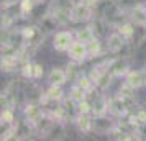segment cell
<instances>
[{
  "label": "cell",
  "instance_id": "obj_19",
  "mask_svg": "<svg viewBox=\"0 0 146 141\" xmlns=\"http://www.w3.org/2000/svg\"><path fill=\"white\" fill-rule=\"evenodd\" d=\"M69 97H71L72 100H76L77 103H79V102H82V100H86V99H87V92H86V90H84L82 87H79V85L76 84V85L71 89V92H69Z\"/></svg>",
  "mask_w": 146,
  "mask_h": 141
},
{
  "label": "cell",
  "instance_id": "obj_7",
  "mask_svg": "<svg viewBox=\"0 0 146 141\" xmlns=\"http://www.w3.org/2000/svg\"><path fill=\"white\" fill-rule=\"evenodd\" d=\"M115 121L108 120L105 115H100V117H95L94 118V130L97 131V133H102V134H108L112 131L113 128H115Z\"/></svg>",
  "mask_w": 146,
  "mask_h": 141
},
{
  "label": "cell",
  "instance_id": "obj_9",
  "mask_svg": "<svg viewBox=\"0 0 146 141\" xmlns=\"http://www.w3.org/2000/svg\"><path fill=\"white\" fill-rule=\"evenodd\" d=\"M74 123L77 125L80 133H90L94 130V120L90 117V113H79Z\"/></svg>",
  "mask_w": 146,
  "mask_h": 141
},
{
  "label": "cell",
  "instance_id": "obj_8",
  "mask_svg": "<svg viewBox=\"0 0 146 141\" xmlns=\"http://www.w3.org/2000/svg\"><path fill=\"white\" fill-rule=\"evenodd\" d=\"M67 81V74L64 69L61 67H53L51 72L48 74V82L49 85H64Z\"/></svg>",
  "mask_w": 146,
  "mask_h": 141
},
{
  "label": "cell",
  "instance_id": "obj_17",
  "mask_svg": "<svg viewBox=\"0 0 146 141\" xmlns=\"http://www.w3.org/2000/svg\"><path fill=\"white\" fill-rule=\"evenodd\" d=\"M135 90L136 89L133 87L130 82H123L118 89V95L120 97H123L125 100H133V97H135Z\"/></svg>",
  "mask_w": 146,
  "mask_h": 141
},
{
  "label": "cell",
  "instance_id": "obj_11",
  "mask_svg": "<svg viewBox=\"0 0 146 141\" xmlns=\"http://www.w3.org/2000/svg\"><path fill=\"white\" fill-rule=\"evenodd\" d=\"M126 82H130L135 89H139L141 85H145L143 71H130V72L126 74Z\"/></svg>",
  "mask_w": 146,
  "mask_h": 141
},
{
  "label": "cell",
  "instance_id": "obj_13",
  "mask_svg": "<svg viewBox=\"0 0 146 141\" xmlns=\"http://www.w3.org/2000/svg\"><path fill=\"white\" fill-rule=\"evenodd\" d=\"M66 74H67V79L69 81H77L80 75H82V71L79 69V61H72L66 66Z\"/></svg>",
  "mask_w": 146,
  "mask_h": 141
},
{
  "label": "cell",
  "instance_id": "obj_16",
  "mask_svg": "<svg viewBox=\"0 0 146 141\" xmlns=\"http://www.w3.org/2000/svg\"><path fill=\"white\" fill-rule=\"evenodd\" d=\"M44 97L51 102H61L62 100V89H61V85H51L46 90Z\"/></svg>",
  "mask_w": 146,
  "mask_h": 141
},
{
  "label": "cell",
  "instance_id": "obj_26",
  "mask_svg": "<svg viewBox=\"0 0 146 141\" xmlns=\"http://www.w3.org/2000/svg\"><path fill=\"white\" fill-rule=\"evenodd\" d=\"M35 3H41V2H43V0H33Z\"/></svg>",
  "mask_w": 146,
  "mask_h": 141
},
{
  "label": "cell",
  "instance_id": "obj_28",
  "mask_svg": "<svg viewBox=\"0 0 146 141\" xmlns=\"http://www.w3.org/2000/svg\"><path fill=\"white\" fill-rule=\"evenodd\" d=\"M145 26H146V25H145Z\"/></svg>",
  "mask_w": 146,
  "mask_h": 141
},
{
  "label": "cell",
  "instance_id": "obj_1",
  "mask_svg": "<svg viewBox=\"0 0 146 141\" xmlns=\"http://www.w3.org/2000/svg\"><path fill=\"white\" fill-rule=\"evenodd\" d=\"M67 53H69V58H71L72 61H79V62H82V61H86L87 58H89L87 44L82 43V41H79V40L72 41V44L69 46Z\"/></svg>",
  "mask_w": 146,
  "mask_h": 141
},
{
  "label": "cell",
  "instance_id": "obj_10",
  "mask_svg": "<svg viewBox=\"0 0 146 141\" xmlns=\"http://www.w3.org/2000/svg\"><path fill=\"white\" fill-rule=\"evenodd\" d=\"M117 31H118L126 41H130V40H133V36L136 33V23L133 25L131 21H125V23H121L120 26H117Z\"/></svg>",
  "mask_w": 146,
  "mask_h": 141
},
{
  "label": "cell",
  "instance_id": "obj_24",
  "mask_svg": "<svg viewBox=\"0 0 146 141\" xmlns=\"http://www.w3.org/2000/svg\"><path fill=\"white\" fill-rule=\"evenodd\" d=\"M43 66L41 64H35V71H33V79L35 81H38V79H41L43 77Z\"/></svg>",
  "mask_w": 146,
  "mask_h": 141
},
{
  "label": "cell",
  "instance_id": "obj_25",
  "mask_svg": "<svg viewBox=\"0 0 146 141\" xmlns=\"http://www.w3.org/2000/svg\"><path fill=\"white\" fill-rule=\"evenodd\" d=\"M80 2H84L86 5H89V7H97V3H99V0H80Z\"/></svg>",
  "mask_w": 146,
  "mask_h": 141
},
{
  "label": "cell",
  "instance_id": "obj_18",
  "mask_svg": "<svg viewBox=\"0 0 146 141\" xmlns=\"http://www.w3.org/2000/svg\"><path fill=\"white\" fill-rule=\"evenodd\" d=\"M95 38V33H94L92 26H87V28H82V30H77V33H76V40L82 41V43H89L90 40Z\"/></svg>",
  "mask_w": 146,
  "mask_h": 141
},
{
  "label": "cell",
  "instance_id": "obj_2",
  "mask_svg": "<svg viewBox=\"0 0 146 141\" xmlns=\"http://www.w3.org/2000/svg\"><path fill=\"white\" fill-rule=\"evenodd\" d=\"M130 64H128V59L126 56H121V58H115L112 59L110 66H108V71L113 77H121V75H126L130 71Z\"/></svg>",
  "mask_w": 146,
  "mask_h": 141
},
{
  "label": "cell",
  "instance_id": "obj_5",
  "mask_svg": "<svg viewBox=\"0 0 146 141\" xmlns=\"http://www.w3.org/2000/svg\"><path fill=\"white\" fill-rule=\"evenodd\" d=\"M94 15V7H89L84 2H80L72 8V21H89Z\"/></svg>",
  "mask_w": 146,
  "mask_h": 141
},
{
  "label": "cell",
  "instance_id": "obj_12",
  "mask_svg": "<svg viewBox=\"0 0 146 141\" xmlns=\"http://www.w3.org/2000/svg\"><path fill=\"white\" fill-rule=\"evenodd\" d=\"M108 26H110V25L107 23V20L105 18H100V17H97V18L94 20V23H92V30H94V33H95L97 38L105 36L107 34V28Z\"/></svg>",
  "mask_w": 146,
  "mask_h": 141
},
{
  "label": "cell",
  "instance_id": "obj_27",
  "mask_svg": "<svg viewBox=\"0 0 146 141\" xmlns=\"http://www.w3.org/2000/svg\"><path fill=\"white\" fill-rule=\"evenodd\" d=\"M143 10H145V13H146V5H145V7H143Z\"/></svg>",
  "mask_w": 146,
  "mask_h": 141
},
{
  "label": "cell",
  "instance_id": "obj_6",
  "mask_svg": "<svg viewBox=\"0 0 146 141\" xmlns=\"http://www.w3.org/2000/svg\"><path fill=\"white\" fill-rule=\"evenodd\" d=\"M43 117H44V113H43V108L38 105V103H35V102H30L27 107H25V118H27L31 125H36V123H40L41 120H43Z\"/></svg>",
  "mask_w": 146,
  "mask_h": 141
},
{
  "label": "cell",
  "instance_id": "obj_23",
  "mask_svg": "<svg viewBox=\"0 0 146 141\" xmlns=\"http://www.w3.org/2000/svg\"><path fill=\"white\" fill-rule=\"evenodd\" d=\"M35 3L33 0H20V8H21V15H30L35 10Z\"/></svg>",
  "mask_w": 146,
  "mask_h": 141
},
{
  "label": "cell",
  "instance_id": "obj_21",
  "mask_svg": "<svg viewBox=\"0 0 146 141\" xmlns=\"http://www.w3.org/2000/svg\"><path fill=\"white\" fill-rule=\"evenodd\" d=\"M2 123H15V113H13V107H5L2 108V115H0Z\"/></svg>",
  "mask_w": 146,
  "mask_h": 141
},
{
  "label": "cell",
  "instance_id": "obj_15",
  "mask_svg": "<svg viewBox=\"0 0 146 141\" xmlns=\"http://www.w3.org/2000/svg\"><path fill=\"white\" fill-rule=\"evenodd\" d=\"M130 20L135 21L136 25H146V13L143 7H136L130 12Z\"/></svg>",
  "mask_w": 146,
  "mask_h": 141
},
{
  "label": "cell",
  "instance_id": "obj_20",
  "mask_svg": "<svg viewBox=\"0 0 146 141\" xmlns=\"http://www.w3.org/2000/svg\"><path fill=\"white\" fill-rule=\"evenodd\" d=\"M112 79H113V75L110 74V71H105V72L99 77V81L95 82V85H97L100 90H105V89L110 85V81H112Z\"/></svg>",
  "mask_w": 146,
  "mask_h": 141
},
{
  "label": "cell",
  "instance_id": "obj_22",
  "mask_svg": "<svg viewBox=\"0 0 146 141\" xmlns=\"http://www.w3.org/2000/svg\"><path fill=\"white\" fill-rule=\"evenodd\" d=\"M21 75L25 77V79H33V71H35V64H31L30 61L27 62H23L21 64Z\"/></svg>",
  "mask_w": 146,
  "mask_h": 141
},
{
  "label": "cell",
  "instance_id": "obj_4",
  "mask_svg": "<svg viewBox=\"0 0 146 141\" xmlns=\"http://www.w3.org/2000/svg\"><path fill=\"white\" fill-rule=\"evenodd\" d=\"M72 33L71 31H58V33L54 34V43L53 46L56 51H59V53H62V51H67L69 49V46L72 44Z\"/></svg>",
  "mask_w": 146,
  "mask_h": 141
},
{
  "label": "cell",
  "instance_id": "obj_3",
  "mask_svg": "<svg viewBox=\"0 0 146 141\" xmlns=\"http://www.w3.org/2000/svg\"><path fill=\"white\" fill-rule=\"evenodd\" d=\"M126 43H128V41H126L118 31H117V33H112L107 38V51L112 53V54H118L125 49Z\"/></svg>",
  "mask_w": 146,
  "mask_h": 141
},
{
  "label": "cell",
  "instance_id": "obj_14",
  "mask_svg": "<svg viewBox=\"0 0 146 141\" xmlns=\"http://www.w3.org/2000/svg\"><path fill=\"white\" fill-rule=\"evenodd\" d=\"M87 51H89V58H97V56H100V53H102V43H100V40L97 36L87 43Z\"/></svg>",
  "mask_w": 146,
  "mask_h": 141
}]
</instances>
